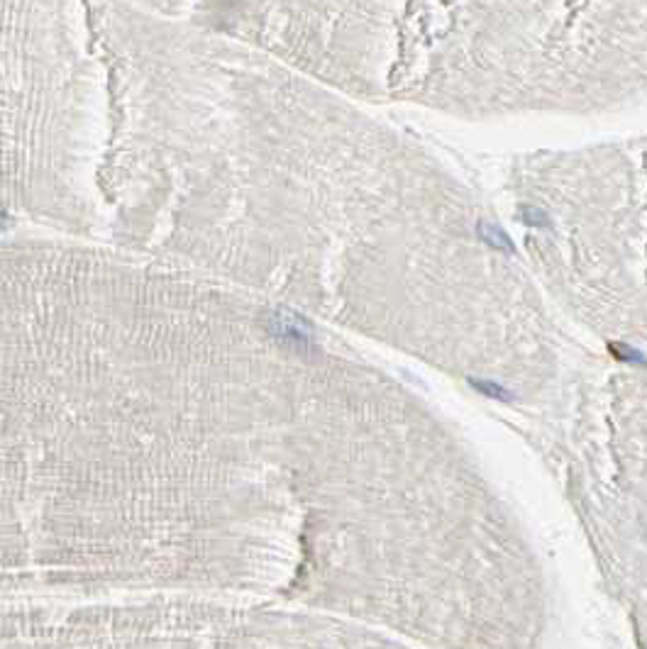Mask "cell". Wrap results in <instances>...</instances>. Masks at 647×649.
Listing matches in <instances>:
<instances>
[{
  "mask_svg": "<svg viewBox=\"0 0 647 649\" xmlns=\"http://www.w3.org/2000/svg\"><path fill=\"white\" fill-rule=\"evenodd\" d=\"M567 479L608 588L647 649V383L576 410Z\"/></svg>",
  "mask_w": 647,
  "mask_h": 649,
  "instance_id": "1",
  "label": "cell"
},
{
  "mask_svg": "<svg viewBox=\"0 0 647 649\" xmlns=\"http://www.w3.org/2000/svg\"><path fill=\"white\" fill-rule=\"evenodd\" d=\"M479 230H482V232H479V235H482V240H486V245H491L494 250L513 252V242L508 240V235H506L501 227L482 223V225H479Z\"/></svg>",
  "mask_w": 647,
  "mask_h": 649,
  "instance_id": "2",
  "label": "cell"
}]
</instances>
